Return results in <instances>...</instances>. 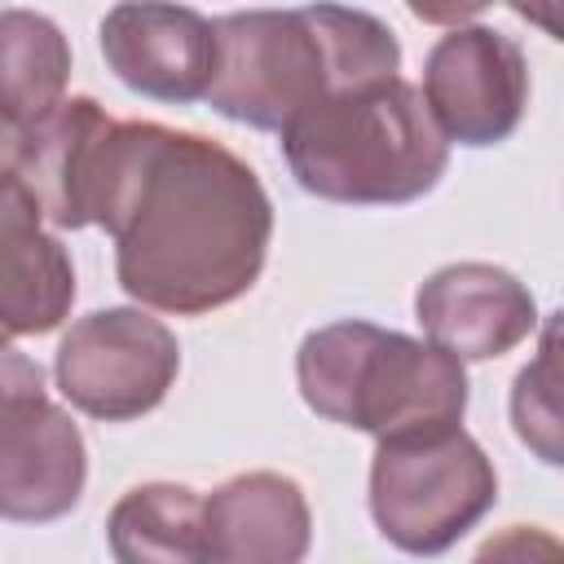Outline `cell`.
<instances>
[{
	"mask_svg": "<svg viewBox=\"0 0 564 564\" xmlns=\"http://www.w3.org/2000/svg\"><path fill=\"white\" fill-rule=\"evenodd\" d=\"M115 564H212L207 498L176 480L132 485L106 516Z\"/></svg>",
	"mask_w": 564,
	"mask_h": 564,
	"instance_id": "14",
	"label": "cell"
},
{
	"mask_svg": "<svg viewBox=\"0 0 564 564\" xmlns=\"http://www.w3.org/2000/svg\"><path fill=\"white\" fill-rule=\"evenodd\" d=\"M216 53V18L185 4H115L101 18V57L110 75L150 101H207Z\"/></svg>",
	"mask_w": 564,
	"mask_h": 564,
	"instance_id": "9",
	"label": "cell"
},
{
	"mask_svg": "<svg viewBox=\"0 0 564 564\" xmlns=\"http://www.w3.org/2000/svg\"><path fill=\"white\" fill-rule=\"evenodd\" d=\"M370 520L405 555H445L498 502V471L480 441L458 427L375 441Z\"/></svg>",
	"mask_w": 564,
	"mask_h": 564,
	"instance_id": "5",
	"label": "cell"
},
{
	"mask_svg": "<svg viewBox=\"0 0 564 564\" xmlns=\"http://www.w3.org/2000/svg\"><path fill=\"white\" fill-rule=\"evenodd\" d=\"M278 137L295 185L344 207L414 203L449 167V141L405 75L330 93Z\"/></svg>",
	"mask_w": 564,
	"mask_h": 564,
	"instance_id": "3",
	"label": "cell"
},
{
	"mask_svg": "<svg viewBox=\"0 0 564 564\" xmlns=\"http://www.w3.org/2000/svg\"><path fill=\"white\" fill-rule=\"evenodd\" d=\"M88 225L110 234L115 278L141 308L203 317L260 282L273 198L229 145L154 119H115Z\"/></svg>",
	"mask_w": 564,
	"mask_h": 564,
	"instance_id": "1",
	"label": "cell"
},
{
	"mask_svg": "<svg viewBox=\"0 0 564 564\" xmlns=\"http://www.w3.org/2000/svg\"><path fill=\"white\" fill-rule=\"evenodd\" d=\"M216 44L207 106L260 132H282L330 93L401 75L392 26L344 4L238 9L216 18Z\"/></svg>",
	"mask_w": 564,
	"mask_h": 564,
	"instance_id": "2",
	"label": "cell"
},
{
	"mask_svg": "<svg viewBox=\"0 0 564 564\" xmlns=\"http://www.w3.org/2000/svg\"><path fill=\"white\" fill-rule=\"evenodd\" d=\"M212 564H304L313 511L300 480L282 471H242L207 494Z\"/></svg>",
	"mask_w": 564,
	"mask_h": 564,
	"instance_id": "12",
	"label": "cell"
},
{
	"mask_svg": "<svg viewBox=\"0 0 564 564\" xmlns=\"http://www.w3.org/2000/svg\"><path fill=\"white\" fill-rule=\"evenodd\" d=\"M115 119L93 97H66L44 119L4 132V172L13 176L53 229H88V194Z\"/></svg>",
	"mask_w": 564,
	"mask_h": 564,
	"instance_id": "11",
	"label": "cell"
},
{
	"mask_svg": "<svg viewBox=\"0 0 564 564\" xmlns=\"http://www.w3.org/2000/svg\"><path fill=\"white\" fill-rule=\"evenodd\" d=\"M181 375V344L150 308H97L53 352L57 392L88 419L128 423L163 405Z\"/></svg>",
	"mask_w": 564,
	"mask_h": 564,
	"instance_id": "7",
	"label": "cell"
},
{
	"mask_svg": "<svg viewBox=\"0 0 564 564\" xmlns=\"http://www.w3.org/2000/svg\"><path fill=\"white\" fill-rule=\"evenodd\" d=\"M423 101L449 145L485 150L507 141L529 106L524 48L485 22L449 26L427 48Z\"/></svg>",
	"mask_w": 564,
	"mask_h": 564,
	"instance_id": "8",
	"label": "cell"
},
{
	"mask_svg": "<svg viewBox=\"0 0 564 564\" xmlns=\"http://www.w3.org/2000/svg\"><path fill=\"white\" fill-rule=\"evenodd\" d=\"M471 564H564V538L542 524H507L480 542Z\"/></svg>",
	"mask_w": 564,
	"mask_h": 564,
	"instance_id": "17",
	"label": "cell"
},
{
	"mask_svg": "<svg viewBox=\"0 0 564 564\" xmlns=\"http://www.w3.org/2000/svg\"><path fill=\"white\" fill-rule=\"evenodd\" d=\"M414 317L427 344L458 361H489L511 352L538 326L533 291L502 264L458 260L427 273L414 291Z\"/></svg>",
	"mask_w": 564,
	"mask_h": 564,
	"instance_id": "10",
	"label": "cell"
},
{
	"mask_svg": "<svg viewBox=\"0 0 564 564\" xmlns=\"http://www.w3.org/2000/svg\"><path fill=\"white\" fill-rule=\"evenodd\" d=\"M70 44L53 18L9 4L0 13V119L18 132L66 101Z\"/></svg>",
	"mask_w": 564,
	"mask_h": 564,
	"instance_id": "15",
	"label": "cell"
},
{
	"mask_svg": "<svg viewBox=\"0 0 564 564\" xmlns=\"http://www.w3.org/2000/svg\"><path fill=\"white\" fill-rule=\"evenodd\" d=\"M88 449L75 419L48 397L40 366L0 352V511L13 524H48L79 507Z\"/></svg>",
	"mask_w": 564,
	"mask_h": 564,
	"instance_id": "6",
	"label": "cell"
},
{
	"mask_svg": "<svg viewBox=\"0 0 564 564\" xmlns=\"http://www.w3.org/2000/svg\"><path fill=\"white\" fill-rule=\"evenodd\" d=\"M295 383L317 419L375 441L458 427L467 414L458 357L366 317L308 330L295 352Z\"/></svg>",
	"mask_w": 564,
	"mask_h": 564,
	"instance_id": "4",
	"label": "cell"
},
{
	"mask_svg": "<svg viewBox=\"0 0 564 564\" xmlns=\"http://www.w3.org/2000/svg\"><path fill=\"white\" fill-rule=\"evenodd\" d=\"M511 432L546 467H564V308L538 326V352L511 379Z\"/></svg>",
	"mask_w": 564,
	"mask_h": 564,
	"instance_id": "16",
	"label": "cell"
},
{
	"mask_svg": "<svg viewBox=\"0 0 564 564\" xmlns=\"http://www.w3.org/2000/svg\"><path fill=\"white\" fill-rule=\"evenodd\" d=\"M507 9L516 18H524L529 26H542L551 40L564 44V0H511Z\"/></svg>",
	"mask_w": 564,
	"mask_h": 564,
	"instance_id": "18",
	"label": "cell"
},
{
	"mask_svg": "<svg viewBox=\"0 0 564 564\" xmlns=\"http://www.w3.org/2000/svg\"><path fill=\"white\" fill-rule=\"evenodd\" d=\"M0 247H4V300L0 326L18 344L26 335H48L66 322L75 304V264L66 247L44 229L31 194L0 176Z\"/></svg>",
	"mask_w": 564,
	"mask_h": 564,
	"instance_id": "13",
	"label": "cell"
}]
</instances>
